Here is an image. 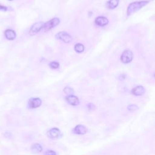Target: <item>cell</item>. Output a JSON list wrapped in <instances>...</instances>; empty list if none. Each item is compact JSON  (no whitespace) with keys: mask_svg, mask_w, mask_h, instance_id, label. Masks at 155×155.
<instances>
[{"mask_svg":"<svg viewBox=\"0 0 155 155\" xmlns=\"http://www.w3.org/2000/svg\"><path fill=\"white\" fill-rule=\"evenodd\" d=\"M63 91H64V92L65 94H68V95L73 94V92H74L73 90L71 87H65L64 88Z\"/></svg>","mask_w":155,"mask_h":155,"instance_id":"2e32d148","label":"cell"},{"mask_svg":"<svg viewBox=\"0 0 155 155\" xmlns=\"http://www.w3.org/2000/svg\"><path fill=\"white\" fill-rule=\"evenodd\" d=\"M31 150L35 153H39L42 152V147L38 143H33L31 147Z\"/></svg>","mask_w":155,"mask_h":155,"instance_id":"5bb4252c","label":"cell"},{"mask_svg":"<svg viewBox=\"0 0 155 155\" xmlns=\"http://www.w3.org/2000/svg\"><path fill=\"white\" fill-rule=\"evenodd\" d=\"M150 1H135L133 2L131 4H129L127 8V16H130L133 13L138 11L142 7H143L145 5H146L147 4L149 3Z\"/></svg>","mask_w":155,"mask_h":155,"instance_id":"6da1fadb","label":"cell"},{"mask_svg":"<svg viewBox=\"0 0 155 155\" xmlns=\"http://www.w3.org/2000/svg\"><path fill=\"white\" fill-rule=\"evenodd\" d=\"M4 136L5 137H11V136H12V133H11L10 131H5V132L4 133Z\"/></svg>","mask_w":155,"mask_h":155,"instance_id":"7402d4cb","label":"cell"},{"mask_svg":"<svg viewBox=\"0 0 155 155\" xmlns=\"http://www.w3.org/2000/svg\"><path fill=\"white\" fill-rule=\"evenodd\" d=\"M59 22H60V19L58 18H54L49 20L47 22L44 23L41 30L44 32L49 31L51 29L56 27L58 25H59Z\"/></svg>","mask_w":155,"mask_h":155,"instance_id":"7a4b0ae2","label":"cell"},{"mask_svg":"<svg viewBox=\"0 0 155 155\" xmlns=\"http://www.w3.org/2000/svg\"><path fill=\"white\" fill-rule=\"evenodd\" d=\"M9 1H13V0H9Z\"/></svg>","mask_w":155,"mask_h":155,"instance_id":"cb8c5ba5","label":"cell"},{"mask_svg":"<svg viewBox=\"0 0 155 155\" xmlns=\"http://www.w3.org/2000/svg\"><path fill=\"white\" fill-rule=\"evenodd\" d=\"M94 22L97 25L100 27H104L108 23V19L104 16H98L95 18Z\"/></svg>","mask_w":155,"mask_h":155,"instance_id":"30bf717a","label":"cell"},{"mask_svg":"<svg viewBox=\"0 0 155 155\" xmlns=\"http://www.w3.org/2000/svg\"><path fill=\"white\" fill-rule=\"evenodd\" d=\"M88 129L87 128L81 124L77 125L75 126V127L73 130V133L76 134H80V135H83L87 133Z\"/></svg>","mask_w":155,"mask_h":155,"instance_id":"ba28073f","label":"cell"},{"mask_svg":"<svg viewBox=\"0 0 155 155\" xmlns=\"http://www.w3.org/2000/svg\"><path fill=\"white\" fill-rule=\"evenodd\" d=\"M145 91V90L144 87L142 85L137 86L134 88H133L131 90V93L133 94L135 96H142L144 94Z\"/></svg>","mask_w":155,"mask_h":155,"instance_id":"7c38bea8","label":"cell"},{"mask_svg":"<svg viewBox=\"0 0 155 155\" xmlns=\"http://www.w3.org/2000/svg\"><path fill=\"white\" fill-rule=\"evenodd\" d=\"M42 104V101L39 97H31L28 101V106L30 108L39 107Z\"/></svg>","mask_w":155,"mask_h":155,"instance_id":"52a82bcc","label":"cell"},{"mask_svg":"<svg viewBox=\"0 0 155 155\" xmlns=\"http://www.w3.org/2000/svg\"><path fill=\"white\" fill-rule=\"evenodd\" d=\"M49 67L51 69H57L59 67V64L58 62L53 61L49 64Z\"/></svg>","mask_w":155,"mask_h":155,"instance_id":"ac0fdd59","label":"cell"},{"mask_svg":"<svg viewBox=\"0 0 155 155\" xmlns=\"http://www.w3.org/2000/svg\"><path fill=\"white\" fill-rule=\"evenodd\" d=\"M84 46L83 44H81V43H78V44H75L74 45V50L78 52V53H82V51H84Z\"/></svg>","mask_w":155,"mask_h":155,"instance_id":"9a60e30c","label":"cell"},{"mask_svg":"<svg viewBox=\"0 0 155 155\" xmlns=\"http://www.w3.org/2000/svg\"><path fill=\"white\" fill-rule=\"evenodd\" d=\"M133 58V54L130 50L124 51L120 56V60L124 64H128L130 62Z\"/></svg>","mask_w":155,"mask_h":155,"instance_id":"5b68a950","label":"cell"},{"mask_svg":"<svg viewBox=\"0 0 155 155\" xmlns=\"http://www.w3.org/2000/svg\"><path fill=\"white\" fill-rule=\"evenodd\" d=\"M44 23L43 22L40 21V22H36L33 25H32L31 27H30V30H29L30 35L33 36V35H36L38 32H39L42 30V28L44 25Z\"/></svg>","mask_w":155,"mask_h":155,"instance_id":"8992f818","label":"cell"},{"mask_svg":"<svg viewBox=\"0 0 155 155\" xmlns=\"http://www.w3.org/2000/svg\"><path fill=\"white\" fill-rule=\"evenodd\" d=\"M119 2V0H109L105 4V6L109 9H113L116 8Z\"/></svg>","mask_w":155,"mask_h":155,"instance_id":"4fadbf2b","label":"cell"},{"mask_svg":"<svg viewBox=\"0 0 155 155\" xmlns=\"http://www.w3.org/2000/svg\"><path fill=\"white\" fill-rule=\"evenodd\" d=\"M66 101L71 105L76 106L79 104V100L78 97L73 94L68 95L65 97Z\"/></svg>","mask_w":155,"mask_h":155,"instance_id":"9c48e42d","label":"cell"},{"mask_svg":"<svg viewBox=\"0 0 155 155\" xmlns=\"http://www.w3.org/2000/svg\"><path fill=\"white\" fill-rule=\"evenodd\" d=\"M127 109L130 111H134L138 109V106L136 104H130L127 106Z\"/></svg>","mask_w":155,"mask_h":155,"instance_id":"e0dca14e","label":"cell"},{"mask_svg":"<svg viewBox=\"0 0 155 155\" xmlns=\"http://www.w3.org/2000/svg\"><path fill=\"white\" fill-rule=\"evenodd\" d=\"M47 136L51 139H58L63 136L62 133L58 128H52L47 133Z\"/></svg>","mask_w":155,"mask_h":155,"instance_id":"3957f363","label":"cell"},{"mask_svg":"<svg viewBox=\"0 0 155 155\" xmlns=\"http://www.w3.org/2000/svg\"><path fill=\"white\" fill-rule=\"evenodd\" d=\"M125 78V74H120V75H119V79L120 80V81L124 80Z\"/></svg>","mask_w":155,"mask_h":155,"instance_id":"603a6c76","label":"cell"},{"mask_svg":"<svg viewBox=\"0 0 155 155\" xmlns=\"http://www.w3.org/2000/svg\"><path fill=\"white\" fill-rule=\"evenodd\" d=\"M44 155H56V153L54 151L51 150H47L44 154Z\"/></svg>","mask_w":155,"mask_h":155,"instance_id":"ffe728a7","label":"cell"},{"mask_svg":"<svg viewBox=\"0 0 155 155\" xmlns=\"http://www.w3.org/2000/svg\"><path fill=\"white\" fill-rule=\"evenodd\" d=\"M87 107L88 108L91 110V111H93L96 109V105L94 104H92V103H89L88 105H87Z\"/></svg>","mask_w":155,"mask_h":155,"instance_id":"d6986e66","label":"cell"},{"mask_svg":"<svg viewBox=\"0 0 155 155\" xmlns=\"http://www.w3.org/2000/svg\"><path fill=\"white\" fill-rule=\"evenodd\" d=\"M4 36L7 39L12 41L16 38V34L14 30L12 29H7L4 31Z\"/></svg>","mask_w":155,"mask_h":155,"instance_id":"8fae6325","label":"cell"},{"mask_svg":"<svg viewBox=\"0 0 155 155\" xmlns=\"http://www.w3.org/2000/svg\"><path fill=\"white\" fill-rule=\"evenodd\" d=\"M8 10V7L2 5L0 4V11H2V12H6Z\"/></svg>","mask_w":155,"mask_h":155,"instance_id":"44dd1931","label":"cell"},{"mask_svg":"<svg viewBox=\"0 0 155 155\" xmlns=\"http://www.w3.org/2000/svg\"><path fill=\"white\" fill-rule=\"evenodd\" d=\"M55 37L56 39L61 40L65 43H70L73 40L71 36L65 31H60L58 33L55 35Z\"/></svg>","mask_w":155,"mask_h":155,"instance_id":"277c9868","label":"cell"}]
</instances>
